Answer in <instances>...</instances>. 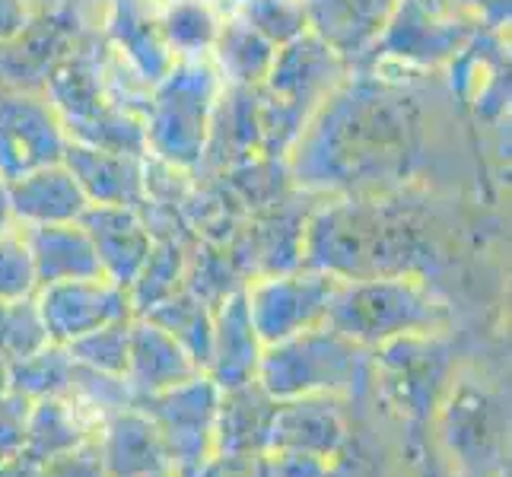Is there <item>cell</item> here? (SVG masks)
I'll list each match as a JSON object with an SVG mask.
<instances>
[{
    "mask_svg": "<svg viewBox=\"0 0 512 477\" xmlns=\"http://www.w3.org/2000/svg\"><path fill=\"white\" fill-rule=\"evenodd\" d=\"M360 347L328 325H315L296 338L271 344L264 357V382L271 392H299L312 385H334L353 373Z\"/></svg>",
    "mask_w": 512,
    "mask_h": 477,
    "instance_id": "cell-8",
    "label": "cell"
},
{
    "mask_svg": "<svg viewBox=\"0 0 512 477\" xmlns=\"http://www.w3.org/2000/svg\"><path fill=\"white\" fill-rule=\"evenodd\" d=\"M10 392V360L0 353V395Z\"/></svg>",
    "mask_w": 512,
    "mask_h": 477,
    "instance_id": "cell-27",
    "label": "cell"
},
{
    "mask_svg": "<svg viewBox=\"0 0 512 477\" xmlns=\"http://www.w3.org/2000/svg\"><path fill=\"white\" fill-rule=\"evenodd\" d=\"M500 32L474 29L465 48L449 61L452 90L481 118H493L509 102V58L497 42Z\"/></svg>",
    "mask_w": 512,
    "mask_h": 477,
    "instance_id": "cell-11",
    "label": "cell"
},
{
    "mask_svg": "<svg viewBox=\"0 0 512 477\" xmlns=\"http://www.w3.org/2000/svg\"><path fill=\"white\" fill-rule=\"evenodd\" d=\"M70 360L80 366L99 369V373L125 376L128 373V357H131V325L128 322H112L99 331L83 334V338L67 344Z\"/></svg>",
    "mask_w": 512,
    "mask_h": 477,
    "instance_id": "cell-20",
    "label": "cell"
},
{
    "mask_svg": "<svg viewBox=\"0 0 512 477\" xmlns=\"http://www.w3.org/2000/svg\"><path fill=\"white\" fill-rule=\"evenodd\" d=\"M39 293V277L23 229L0 236V299H29Z\"/></svg>",
    "mask_w": 512,
    "mask_h": 477,
    "instance_id": "cell-22",
    "label": "cell"
},
{
    "mask_svg": "<svg viewBox=\"0 0 512 477\" xmlns=\"http://www.w3.org/2000/svg\"><path fill=\"white\" fill-rule=\"evenodd\" d=\"M10 201L20 226H45V223H77L90 198L83 194L80 182L74 179L64 163L26 172L10 182Z\"/></svg>",
    "mask_w": 512,
    "mask_h": 477,
    "instance_id": "cell-13",
    "label": "cell"
},
{
    "mask_svg": "<svg viewBox=\"0 0 512 477\" xmlns=\"http://www.w3.org/2000/svg\"><path fill=\"white\" fill-rule=\"evenodd\" d=\"M156 20L175 61H201L214 51L223 13L210 0H169Z\"/></svg>",
    "mask_w": 512,
    "mask_h": 477,
    "instance_id": "cell-18",
    "label": "cell"
},
{
    "mask_svg": "<svg viewBox=\"0 0 512 477\" xmlns=\"http://www.w3.org/2000/svg\"><path fill=\"white\" fill-rule=\"evenodd\" d=\"M223 80L210 58L175 61L169 74L153 86L144 144L166 166L194 169L214 137V115L220 105Z\"/></svg>",
    "mask_w": 512,
    "mask_h": 477,
    "instance_id": "cell-2",
    "label": "cell"
},
{
    "mask_svg": "<svg viewBox=\"0 0 512 477\" xmlns=\"http://www.w3.org/2000/svg\"><path fill=\"white\" fill-rule=\"evenodd\" d=\"M423 150L417 99L401 83L360 74L334 90L299 131L290 169L312 191L366 194L411 179Z\"/></svg>",
    "mask_w": 512,
    "mask_h": 477,
    "instance_id": "cell-1",
    "label": "cell"
},
{
    "mask_svg": "<svg viewBox=\"0 0 512 477\" xmlns=\"http://www.w3.org/2000/svg\"><path fill=\"white\" fill-rule=\"evenodd\" d=\"M29 398L20 392L0 395V455H13L26 446L29 439Z\"/></svg>",
    "mask_w": 512,
    "mask_h": 477,
    "instance_id": "cell-23",
    "label": "cell"
},
{
    "mask_svg": "<svg viewBox=\"0 0 512 477\" xmlns=\"http://www.w3.org/2000/svg\"><path fill=\"white\" fill-rule=\"evenodd\" d=\"M128 373L137 385H179L194 376V360L166 328L144 318L131 328Z\"/></svg>",
    "mask_w": 512,
    "mask_h": 477,
    "instance_id": "cell-17",
    "label": "cell"
},
{
    "mask_svg": "<svg viewBox=\"0 0 512 477\" xmlns=\"http://www.w3.org/2000/svg\"><path fill=\"white\" fill-rule=\"evenodd\" d=\"M147 318L166 328L191 353V360H210V353H214V322H210V315L201 303L179 296L163 303V309H156Z\"/></svg>",
    "mask_w": 512,
    "mask_h": 477,
    "instance_id": "cell-19",
    "label": "cell"
},
{
    "mask_svg": "<svg viewBox=\"0 0 512 477\" xmlns=\"http://www.w3.org/2000/svg\"><path fill=\"white\" fill-rule=\"evenodd\" d=\"M338 280L341 277H331L325 271H312L268 277L255 284L245 293V303H249V318L258 341L271 347L315 325H325V312Z\"/></svg>",
    "mask_w": 512,
    "mask_h": 477,
    "instance_id": "cell-6",
    "label": "cell"
},
{
    "mask_svg": "<svg viewBox=\"0 0 512 477\" xmlns=\"http://www.w3.org/2000/svg\"><path fill=\"white\" fill-rule=\"evenodd\" d=\"M236 16H242L245 23L255 32H261L264 39L277 48L309 32L306 10L299 0H249V4L242 7V13Z\"/></svg>",
    "mask_w": 512,
    "mask_h": 477,
    "instance_id": "cell-21",
    "label": "cell"
},
{
    "mask_svg": "<svg viewBox=\"0 0 512 477\" xmlns=\"http://www.w3.org/2000/svg\"><path fill=\"white\" fill-rule=\"evenodd\" d=\"M35 303H39L48 341L61 347L112 322H128L131 315L128 287H121L102 274L39 287Z\"/></svg>",
    "mask_w": 512,
    "mask_h": 477,
    "instance_id": "cell-7",
    "label": "cell"
},
{
    "mask_svg": "<svg viewBox=\"0 0 512 477\" xmlns=\"http://www.w3.org/2000/svg\"><path fill=\"white\" fill-rule=\"evenodd\" d=\"M70 134L48 96L0 90V175L7 182L64 159Z\"/></svg>",
    "mask_w": 512,
    "mask_h": 477,
    "instance_id": "cell-5",
    "label": "cell"
},
{
    "mask_svg": "<svg viewBox=\"0 0 512 477\" xmlns=\"http://www.w3.org/2000/svg\"><path fill=\"white\" fill-rule=\"evenodd\" d=\"M474 29L481 26L462 20L443 0H398L369 51V61L388 58L408 67L449 64L465 48Z\"/></svg>",
    "mask_w": 512,
    "mask_h": 477,
    "instance_id": "cell-4",
    "label": "cell"
},
{
    "mask_svg": "<svg viewBox=\"0 0 512 477\" xmlns=\"http://www.w3.org/2000/svg\"><path fill=\"white\" fill-rule=\"evenodd\" d=\"M80 226L93 239L102 274L121 287H134L153 252L150 229L140 223L137 210L121 204H90Z\"/></svg>",
    "mask_w": 512,
    "mask_h": 477,
    "instance_id": "cell-9",
    "label": "cell"
},
{
    "mask_svg": "<svg viewBox=\"0 0 512 477\" xmlns=\"http://www.w3.org/2000/svg\"><path fill=\"white\" fill-rule=\"evenodd\" d=\"M443 318L430 290L408 277H360L338 280L325 312V325L353 344H373L427 331Z\"/></svg>",
    "mask_w": 512,
    "mask_h": 477,
    "instance_id": "cell-3",
    "label": "cell"
},
{
    "mask_svg": "<svg viewBox=\"0 0 512 477\" xmlns=\"http://www.w3.org/2000/svg\"><path fill=\"white\" fill-rule=\"evenodd\" d=\"M306 10L309 32L353 67L369 61L382 26L388 23L398 0H299Z\"/></svg>",
    "mask_w": 512,
    "mask_h": 477,
    "instance_id": "cell-10",
    "label": "cell"
},
{
    "mask_svg": "<svg viewBox=\"0 0 512 477\" xmlns=\"http://www.w3.org/2000/svg\"><path fill=\"white\" fill-rule=\"evenodd\" d=\"M61 163L74 172L90 204L137 207V201L144 198V166H140L137 153L70 140Z\"/></svg>",
    "mask_w": 512,
    "mask_h": 477,
    "instance_id": "cell-12",
    "label": "cell"
},
{
    "mask_svg": "<svg viewBox=\"0 0 512 477\" xmlns=\"http://www.w3.org/2000/svg\"><path fill=\"white\" fill-rule=\"evenodd\" d=\"M29 29L26 0H0V45H13Z\"/></svg>",
    "mask_w": 512,
    "mask_h": 477,
    "instance_id": "cell-25",
    "label": "cell"
},
{
    "mask_svg": "<svg viewBox=\"0 0 512 477\" xmlns=\"http://www.w3.org/2000/svg\"><path fill=\"white\" fill-rule=\"evenodd\" d=\"M274 55L277 45L255 32L242 16H223L210 58H214L220 80H226L233 90H258L271 74Z\"/></svg>",
    "mask_w": 512,
    "mask_h": 477,
    "instance_id": "cell-16",
    "label": "cell"
},
{
    "mask_svg": "<svg viewBox=\"0 0 512 477\" xmlns=\"http://www.w3.org/2000/svg\"><path fill=\"white\" fill-rule=\"evenodd\" d=\"M16 214H13V201H10V182L0 175V236H7L10 229H16Z\"/></svg>",
    "mask_w": 512,
    "mask_h": 477,
    "instance_id": "cell-26",
    "label": "cell"
},
{
    "mask_svg": "<svg viewBox=\"0 0 512 477\" xmlns=\"http://www.w3.org/2000/svg\"><path fill=\"white\" fill-rule=\"evenodd\" d=\"M29 242L35 277L39 287L61 284V280L99 277V255L93 249L90 233L77 223H45V226H23ZM105 277V274H102Z\"/></svg>",
    "mask_w": 512,
    "mask_h": 477,
    "instance_id": "cell-14",
    "label": "cell"
},
{
    "mask_svg": "<svg viewBox=\"0 0 512 477\" xmlns=\"http://www.w3.org/2000/svg\"><path fill=\"white\" fill-rule=\"evenodd\" d=\"M109 35L115 48L134 67V74L150 86L160 83L175 64L160 32V20L147 10L144 0H115L109 16Z\"/></svg>",
    "mask_w": 512,
    "mask_h": 477,
    "instance_id": "cell-15",
    "label": "cell"
},
{
    "mask_svg": "<svg viewBox=\"0 0 512 477\" xmlns=\"http://www.w3.org/2000/svg\"><path fill=\"white\" fill-rule=\"evenodd\" d=\"M443 4L462 20H474L490 32H503V26L509 23V0H443Z\"/></svg>",
    "mask_w": 512,
    "mask_h": 477,
    "instance_id": "cell-24",
    "label": "cell"
}]
</instances>
